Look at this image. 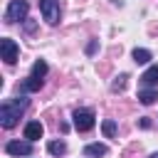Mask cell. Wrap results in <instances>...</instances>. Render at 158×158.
<instances>
[{
  "mask_svg": "<svg viewBox=\"0 0 158 158\" xmlns=\"http://www.w3.org/2000/svg\"><path fill=\"white\" fill-rule=\"evenodd\" d=\"M96 52V40H91L89 44H86V54H94Z\"/></svg>",
  "mask_w": 158,
  "mask_h": 158,
  "instance_id": "e0dca14e",
  "label": "cell"
},
{
  "mask_svg": "<svg viewBox=\"0 0 158 158\" xmlns=\"http://www.w3.org/2000/svg\"><path fill=\"white\" fill-rule=\"evenodd\" d=\"M27 106H30V99H27L25 94H20V96H15V99H5V101L0 104V126H2V128H15Z\"/></svg>",
  "mask_w": 158,
  "mask_h": 158,
  "instance_id": "6da1fadb",
  "label": "cell"
},
{
  "mask_svg": "<svg viewBox=\"0 0 158 158\" xmlns=\"http://www.w3.org/2000/svg\"><path fill=\"white\" fill-rule=\"evenodd\" d=\"M47 62L44 59H37L35 64H32V72H30V77L20 84V91L22 94H27V91H40L42 89V84H44V74H47Z\"/></svg>",
  "mask_w": 158,
  "mask_h": 158,
  "instance_id": "7a4b0ae2",
  "label": "cell"
},
{
  "mask_svg": "<svg viewBox=\"0 0 158 158\" xmlns=\"http://www.w3.org/2000/svg\"><path fill=\"white\" fill-rule=\"evenodd\" d=\"M101 131H104V136H106V138H114V136H116V121L106 118V121L101 123Z\"/></svg>",
  "mask_w": 158,
  "mask_h": 158,
  "instance_id": "5bb4252c",
  "label": "cell"
},
{
  "mask_svg": "<svg viewBox=\"0 0 158 158\" xmlns=\"http://www.w3.org/2000/svg\"><path fill=\"white\" fill-rule=\"evenodd\" d=\"M131 57H133V62H136V64H148V62H151V52H148V49H143V47H136Z\"/></svg>",
  "mask_w": 158,
  "mask_h": 158,
  "instance_id": "7c38bea8",
  "label": "cell"
},
{
  "mask_svg": "<svg viewBox=\"0 0 158 158\" xmlns=\"http://www.w3.org/2000/svg\"><path fill=\"white\" fill-rule=\"evenodd\" d=\"M106 153H109V148L104 143H89V146H84V156H89V158H99V156H106Z\"/></svg>",
  "mask_w": 158,
  "mask_h": 158,
  "instance_id": "8fae6325",
  "label": "cell"
},
{
  "mask_svg": "<svg viewBox=\"0 0 158 158\" xmlns=\"http://www.w3.org/2000/svg\"><path fill=\"white\" fill-rule=\"evenodd\" d=\"M156 99H158V89H153V86H146V89H141V91H138V101H141V104H146V106L156 104Z\"/></svg>",
  "mask_w": 158,
  "mask_h": 158,
  "instance_id": "30bf717a",
  "label": "cell"
},
{
  "mask_svg": "<svg viewBox=\"0 0 158 158\" xmlns=\"http://www.w3.org/2000/svg\"><path fill=\"white\" fill-rule=\"evenodd\" d=\"M5 153L7 156H32V141H7Z\"/></svg>",
  "mask_w": 158,
  "mask_h": 158,
  "instance_id": "52a82bcc",
  "label": "cell"
},
{
  "mask_svg": "<svg viewBox=\"0 0 158 158\" xmlns=\"http://www.w3.org/2000/svg\"><path fill=\"white\" fill-rule=\"evenodd\" d=\"M138 126H141V128H151V118H148V116H141V118H138Z\"/></svg>",
  "mask_w": 158,
  "mask_h": 158,
  "instance_id": "2e32d148",
  "label": "cell"
},
{
  "mask_svg": "<svg viewBox=\"0 0 158 158\" xmlns=\"http://www.w3.org/2000/svg\"><path fill=\"white\" fill-rule=\"evenodd\" d=\"M47 151H49L52 156H64V153H67V143H64V141H49V143H47Z\"/></svg>",
  "mask_w": 158,
  "mask_h": 158,
  "instance_id": "4fadbf2b",
  "label": "cell"
},
{
  "mask_svg": "<svg viewBox=\"0 0 158 158\" xmlns=\"http://www.w3.org/2000/svg\"><path fill=\"white\" fill-rule=\"evenodd\" d=\"M42 133H44V128H42L40 121L25 123V138H27V141H37V138H42Z\"/></svg>",
  "mask_w": 158,
  "mask_h": 158,
  "instance_id": "ba28073f",
  "label": "cell"
},
{
  "mask_svg": "<svg viewBox=\"0 0 158 158\" xmlns=\"http://www.w3.org/2000/svg\"><path fill=\"white\" fill-rule=\"evenodd\" d=\"M27 12H30V5L25 2V0H10V5H7V10H5V22H22V20H27Z\"/></svg>",
  "mask_w": 158,
  "mask_h": 158,
  "instance_id": "3957f363",
  "label": "cell"
},
{
  "mask_svg": "<svg viewBox=\"0 0 158 158\" xmlns=\"http://www.w3.org/2000/svg\"><path fill=\"white\" fill-rule=\"evenodd\" d=\"M40 12H42V17H44L49 25H57L59 17H62L59 0H40Z\"/></svg>",
  "mask_w": 158,
  "mask_h": 158,
  "instance_id": "5b68a950",
  "label": "cell"
},
{
  "mask_svg": "<svg viewBox=\"0 0 158 158\" xmlns=\"http://www.w3.org/2000/svg\"><path fill=\"white\" fill-rule=\"evenodd\" d=\"M141 81H143V86H156V84H158V64H151V67L141 74Z\"/></svg>",
  "mask_w": 158,
  "mask_h": 158,
  "instance_id": "9c48e42d",
  "label": "cell"
},
{
  "mask_svg": "<svg viewBox=\"0 0 158 158\" xmlns=\"http://www.w3.org/2000/svg\"><path fill=\"white\" fill-rule=\"evenodd\" d=\"M148 158H158V153H153V156H148Z\"/></svg>",
  "mask_w": 158,
  "mask_h": 158,
  "instance_id": "ac0fdd59",
  "label": "cell"
},
{
  "mask_svg": "<svg viewBox=\"0 0 158 158\" xmlns=\"http://www.w3.org/2000/svg\"><path fill=\"white\" fill-rule=\"evenodd\" d=\"M126 79H128V74H118L116 81L111 84V91H123L126 89Z\"/></svg>",
  "mask_w": 158,
  "mask_h": 158,
  "instance_id": "9a60e30c",
  "label": "cell"
},
{
  "mask_svg": "<svg viewBox=\"0 0 158 158\" xmlns=\"http://www.w3.org/2000/svg\"><path fill=\"white\" fill-rule=\"evenodd\" d=\"M0 52H2L5 64H15L17 57H20V47H17L15 40H10V37H2V40H0Z\"/></svg>",
  "mask_w": 158,
  "mask_h": 158,
  "instance_id": "8992f818",
  "label": "cell"
},
{
  "mask_svg": "<svg viewBox=\"0 0 158 158\" xmlns=\"http://www.w3.org/2000/svg\"><path fill=\"white\" fill-rule=\"evenodd\" d=\"M72 118H74V128H77V131H81V133H84V131H91V128H94V123H96V121H94V111H91V109H77V111L72 114Z\"/></svg>",
  "mask_w": 158,
  "mask_h": 158,
  "instance_id": "277c9868",
  "label": "cell"
}]
</instances>
